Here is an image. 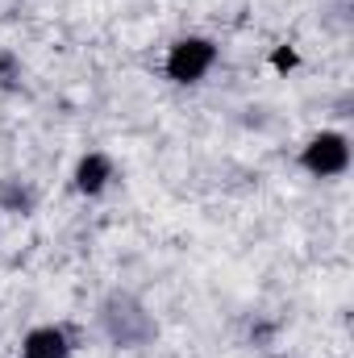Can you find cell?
Masks as SVG:
<instances>
[{"mask_svg":"<svg viewBox=\"0 0 354 358\" xmlns=\"http://www.w3.org/2000/svg\"><path fill=\"white\" fill-rule=\"evenodd\" d=\"M213 63H217V46L208 38H179L167 55V76L176 84H196L213 71Z\"/></svg>","mask_w":354,"mask_h":358,"instance_id":"obj_2","label":"cell"},{"mask_svg":"<svg viewBox=\"0 0 354 358\" xmlns=\"http://www.w3.org/2000/svg\"><path fill=\"white\" fill-rule=\"evenodd\" d=\"M300 163H304V171H313L317 179H334L351 167V142H346L342 134L325 129V134H317V138L304 146Z\"/></svg>","mask_w":354,"mask_h":358,"instance_id":"obj_3","label":"cell"},{"mask_svg":"<svg viewBox=\"0 0 354 358\" xmlns=\"http://www.w3.org/2000/svg\"><path fill=\"white\" fill-rule=\"evenodd\" d=\"M34 204H38V192L25 183V179H17V176H8L4 183H0V208L4 213H34Z\"/></svg>","mask_w":354,"mask_h":358,"instance_id":"obj_6","label":"cell"},{"mask_svg":"<svg viewBox=\"0 0 354 358\" xmlns=\"http://www.w3.org/2000/svg\"><path fill=\"white\" fill-rule=\"evenodd\" d=\"M108 179H113V163H108V155H84L80 159V167H76V192H84V196H100L104 187H108Z\"/></svg>","mask_w":354,"mask_h":358,"instance_id":"obj_5","label":"cell"},{"mask_svg":"<svg viewBox=\"0 0 354 358\" xmlns=\"http://www.w3.org/2000/svg\"><path fill=\"white\" fill-rule=\"evenodd\" d=\"M21 84V59L13 50H0V88H17Z\"/></svg>","mask_w":354,"mask_h":358,"instance_id":"obj_7","label":"cell"},{"mask_svg":"<svg viewBox=\"0 0 354 358\" xmlns=\"http://www.w3.org/2000/svg\"><path fill=\"white\" fill-rule=\"evenodd\" d=\"M67 355H71V338H67L63 325H38L21 342V358H67Z\"/></svg>","mask_w":354,"mask_h":358,"instance_id":"obj_4","label":"cell"},{"mask_svg":"<svg viewBox=\"0 0 354 358\" xmlns=\"http://www.w3.org/2000/svg\"><path fill=\"white\" fill-rule=\"evenodd\" d=\"M271 63H275V67H279V71H292V67H296V63H300V59H296V50H288V46H279V50H275V59H271Z\"/></svg>","mask_w":354,"mask_h":358,"instance_id":"obj_8","label":"cell"},{"mask_svg":"<svg viewBox=\"0 0 354 358\" xmlns=\"http://www.w3.org/2000/svg\"><path fill=\"white\" fill-rule=\"evenodd\" d=\"M100 325H104V334H108V342L117 346V350H138V346H146L159 329H155V317L142 308V300L138 296H129V292H113L104 304H100Z\"/></svg>","mask_w":354,"mask_h":358,"instance_id":"obj_1","label":"cell"}]
</instances>
